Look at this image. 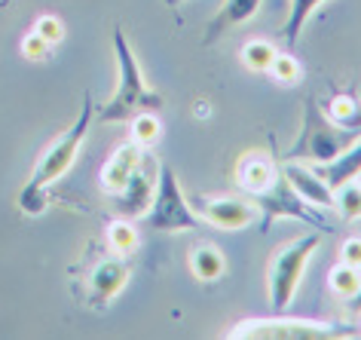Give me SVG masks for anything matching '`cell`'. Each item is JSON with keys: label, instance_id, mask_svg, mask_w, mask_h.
I'll return each mask as SVG.
<instances>
[{"label": "cell", "instance_id": "27", "mask_svg": "<svg viewBox=\"0 0 361 340\" xmlns=\"http://www.w3.org/2000/svg\"><path fill=\"white\" fill-rule=\"evenodd\" d=\"M340 261L352 264V267H361V239L358 236H349L346 243L340 245Z\"/></svg>", "mask_w": 361, "mask_h": 340}, {"label": "cell", "instance_id": "19", "mask_svg": "<svg viewBox=\"0 0 361 340\" xmlns=\"http://www.w3.org/2000/svg\"><path fill=\"white\" fill-rule=\"evenodd\" d=\"M107 245L114 248L116 255H135L138 252V245H141V233H138V227H135L132 221H126V218H114L111 224H107Z\"/></svg>", "mask_w": 361, "mask_h": 340}, {"label": "cell", "instance_id": "11", "mask_svg": "<svg viewBox=\"0 0 361 340\" xmlns=\"http://www.w3.org/2000/svg\"><path fill=\"white\" fill-rule=\"evenodd\" d=\"M141 157H144V147L138 145V141H123V145H116L114 147V154L104 159V166H102V175H98V184H102V190L104 193H116V190H123V184L132 178V172L138 169L141 163Z\"/></svg>", "mask_w": 361, "mask_h": 340}, {"label": "cell", "instance_id": "24", "mask_svg": "<svg viewBox=\"0 0 361 340\" xmlns=\"http://www.w3.org/2000/svg\"><path fill=\"white\" fill-rule=\"evenodd\" d=\"M269 74H273V80L282 86H297L303 80V68H300V61H297L294 52H279L273 68H269Z\"/></svg>", "mask_w": 361, "mask_h": 340}, {"label": "cell", "instance_id": "29", "mask_svg": "<svg viewBox=\"0 0 361 340\" xmlns=\"http://www.w3.org/2000/svg\"><path fill=\"white\" fill-rule=\"evenodd\" d=\"M178 4L180 0H166V6H171V10H178Z\"/></svg>", "mask_w": 361, "mask_h": 340}, {"label": "cell", "instance_id": "14", "mask_svg": "<svg viewBox=\"0 0 361 340\" xmlns=\"http://www.w3.org/2000/svg\"><path fill=\"white\" fill-rule=\"evenodd\" d=\"M312 169L328 181L331 190H337V187L349 184V181H358V175H361V138L355 145H349L340 157H334L331 163H322V166H312Z\"/></svg>", "mask_w": 361, "mask_h": 340}, {"label": "cell", "instance_id": "6", "mask_svg": "<svg viewBox=\"0 0 361 340\" xmlns=\"http://www.w3.org/2000/svg\"><path fill=\"white\" fill-rule=\"evenodd\" d=\"M251 200H255V205H257V227H260V233H269V227H273L279 218L303 221V224H310V227L322 230V233H328V230H331V221L324 218V209L306 202L303 196L291 187V181L285 178L282 169H279L273 181H269L260 193L251 196Z\"/></svg>", "mask_w": 361, "mask_h": 340}, {"label": "cell", "instance_id": "1", "mask_svg": "<svg viewBox=\"0 0 361 340\" xmlns=\"http://www.w3.org/2000/svg\"><path fill=\"white\" fill-rule=\"evenodd\" d=\"M92 120H95L92 92H83V104H80L77 120L71 123V129H65L47 150H43V157L37 159V166H34L31 178L22 184V190H19V209L25 214H34V218H37V214L47 212V205H49V193L47 190L68 172L71 166H74L80 147H83L89 129H92Z\"/></svg>", "mask_w": 361, "mask_h": 340}, {"label": "cell", "instance_id": "13", "mask_svg": "<svg viewBox=\"0 0 361 340\" xmlns=\"http://www.w3.org/2000/svg\"><path fill=\"white\" fill-rule=\"evenodd\" d=\"M260 4H264V0H224V6H221L218 13H214V19L205 25L202 43H205V47H212V43H218L227 31H233V28H239V25L251 22V19L257 16Z\"/></svg>", "mask_w": 361, "mask_h": 340}, {"label": "cell", "instance_id": "7", "mask_svg": "<svg viewBox=\"0 0 361 340\" xmlns=\"http://www.w3.org/2000/svg\"><path fill=\"white\" fill-rule=\"evenodd\" d=\"M141 221L153 233H190V230L202 227V218L193 212L190 200L180 190V181L171 166H159L157 193Z\"/></svg>", "mask_w": 361, "mask_h": 340}, {"label": "cell", "instance_id": "3", "mask_svg": "<svg viewBox=\"0 0 361 340\" xmlns=\"http://www.w3.org/2000/svg\"><path fill=\"white\" fill-rule=\"evenodd\" d=\"M358 138H361V129H343L337 123H331L322 107L315 104V98H306L300 135L285 150V159H300V163H310V166H322V163H331L334 157H340Z\"/></svg>", "mask_w": 361, "mask_h": 340}, {"label": "cell", "instance_id": "26", "mask_svg": "<svg viewBox=\"0 0 361 340\" xmlns=\"http://www.w3.org/2000/svg\"><path fill=\"white\" fill-rule=\"evenodd\" d=\"M34 31H37L49 47H56V43L65 40V22H61L59 16H40V19L34 22Z\"/></svg>", "mask_w": 361, "mask_h": 340}, {"label": "cell", "instance_id": "21", "mask_svg": "<svg viewBox=\"0 0 361 340\" xmlns=\"http://www.w3.org/2000/svg\"><path fill=\"white\" fill-rule=\"evenodd\" d=\"M328 285L337 298L346 300L349 294H355V289L361 285V267H352V264H334L331 273H328Z\"/></svg>", "mask_w": 361, "mask_h": 340}, {"label": "cell", "instance_id": "9", "mask_svg": "<svg viewBox=\"0 0 361 340\" xmlns=\"http://www.w3.org/2000/svg\"><path fill=\"white\" fill-rule=\"evenodd\" d=\"M193 212L205 224L218 230H245L257 224L255 200H239V196H193Z\"/></svg>", "mask_w": 361, "mask_h": 340}, {"label": "cell", "instance_id": "31", "mask_svg": "<svg viewBox=\"0 0 361 340\" xmlns=\"http://www.w3.org/2000/svg\"><path fill=\"white\" fill-rule=\"evenodd\" d=\"M358 184H361V175H358Z\"/></svg>", "mask_w": 361, "mask_h": 340}, {"label": "cell", "instance_id": "17", "mask_svg": "<svg viewBox=\"0 0 361 340\" xmlns=\"http://www.w3.org/2000/svg\"><path fill=\"white\" fill-rule=\"evenodd\" d=\"M324 117L343 129H361V98L355 92H334Z\"/></svg>", "mask_w": 361, "mask_h": 340}, {"label": "cell", "instance_id": "10", "mask_svg": "<svg viewBox=\"0 0 361 340\" xmlns=\"http://www.w3.org/2000/svg\"><path fill=\"white\" fill-rule=\"evenodd\" d=\"M129 276H132V267L123 255H111V257H102L92 270L86 276V300L89 307L95 310H104L116 294H120L126 285H129Z\"/></svg>", "mask_w": 361, "mask_h": 340}, {"label": "cell", "instance_id": "12", "mask_svg": "<svg viewBox=\"0 0 361 340\" xmlns=\"http://www.w3.org/2000/svg\"><path fill=\"white\" fill-rule=\"evenodd\" d=\"M285 178L291 181V187L303 196L310 205H319V209H334V190L328 187V181L315 172L310 163H300V159H285L282 163Z\"/></svg>", "mask_w": 361, "mask_h": 340}, {"label": "cell", "instance_id": "25", "mask_svg": "<svg viewBox=\"0 0 361 340\" xmlns=\"http://www.w3.org/2000/svg\"><path fill=\"white\" fill-rule=\"evenodd\" d=\"M19 52H22L25 59H31V61H43V59H49L52 47H49V43L40 37L37 31L31 28V31H28V34H25V37H22V43H19Z\"/></svg>", "mask_w": 361, "mask_h": 340}, {"label": "cell", "instance_id": "15", "mask_svg": "<svg viewBox=\"0 0 361 340\" xmlns=\"http://www.w3.org/2000/svg\"><path fill=\"white\" fill-rule=\"evenodd\" d=\"M276 172H279L276 159H273V157H260V154H248V157H242V159H239V166H236V178H239V184L245 187V190H248L251 196L264 190V187L276 178Z\"/></svg>", "mask_w": 361, "mask_h": 340}, {"label": "cell", "instance_id": "22", "mask_svg": "<svg viewBox=\"0 0 361 340\" xmlns=\"http://www.w3.org/2000/svg\"><path fill=\"white\" fill-rule=\"evenodd\" d=\"M132 141H138L141 147H153L162 138V123L153 111H144L138 117H132Z\"/></svg>", "mask_w": 361, "mask_h": 340}, {"label": "cell", "instance_id": "2", "mask_svg": "<svg viewBox=\"0 0 361 340\" xmlns=\"http://www.w3.org/2000/svg\"><path fill=\"white\" fill-rule=\"evenodd\" d=\"M111 37H114V56H116V89L95 111V120L98 123H129L132 117H138L144 111L159 114L166 107V98L147 83L126 31L120 25H114Z\"/></svg>", "mask_w": 361, "mask_h": 340}, {"label": "cell", "instance_id": "18", "mask_svg": "<svg viewBox=\"0 0 361 340\" xmlns=\"http://www.w3.org/2000/svg\"><path fill=\"white\" fill-rule=\"evenodd\" d=\"M322 4H324V0H291V4H288V19H285V25H282V40H285L288 52L297 49L303 25L310 22V16L319 10Z\"/></svg>", "mask_w": 361, "mask_h": 340}, {"label": "cell", "instance_id": "30", "mask_svg": "<svg viewBox=\"0 0 361 340\" xmlns=\"http://www.w3.org/2000/svg\"><path fill=\"white\" fill-rule=\"evenodd\" d=\"M13 4V0H0V10H6V6H10Z\"/></svg>", "mask_w": 361, "mask_h": 340}, {"label": "cell", "instance_id": "23", "mask_svg": "<svg viewBox=\"0 0 361 340\" xmlns=\"http://www.w3.org/2000/svg\"><path fill=\"white\" fill-rule=\"evenodd\" d=\"M334 209H337L346 221H358L361 218V184L349 181L334 190Z\"/></svg>", "mask_w": 361, "mask_h": 340}, {"label": "cell", "instance_id": "28", "mask_svg": "<svg viewBox=\"0 0 361 340\" xmlns=\"http://www.w3.org/2000/svg\"><path fill=\"white\" fill-rule=\"evenodd\" d=\"M346 307H349V312L361 316V285L355 289V294H349V298H346Z\"/></svg>", "mask_w": 361, "mask_h": 340}, {"label": "cell", "instance_id": "4", "mask_svg": "<svg viewBox=\"0 0 361 340\" xmlns=\"http://www.w3.org/2000/svg\"><path fill=\"white\" fill-rule=\"evenodd\" d=\"M230 340H340L361 337V328L346 322H319V319H288L285 312H273L269 319H245L233 331Z\"/></svg>", "mask_w": 361, "mask_h": 340}, {"label": "cell", "instance_id": "16", "mask_svg": "<svg viewBox=\"0 0 361 340\" xmlns=\"http://www.w3.org/2000/svg\"><path fill=\"white\" fill-rule=\"evenodd\" d=\"M190 270L200 282H218L224 273H227V261H224L221 248L218 245H196L190 248Z\"/></svg>", "mask_w": 361, "mask_h": 340}, {"label": "cell", "instance_id": "8", "mask_svg": "<svg viewBox=\"0 0 361 340\" xmlns=\"http://www.w3.org/2000/svg\"><path fill=\"white\" fill-rule=\"evenodd\" d=\"M157 178H159V159L150 154V147H144L138 169H135L132 178L123 184V190L114 193L111 209L116 218H126V221L144 218V212H147L153 202V193H157Z\"/></svg>", "mask_w": 361, "mask_h": 340}, {"label": "cell", "instance_id": "20", "mask_svg": "<svg viewBox=\"0 0 361 340\" xmlns=\"http://www.w3.org/2000/svg\"><path fill=\"white\" fill-rule=\"evenodd\" d=\"M276 56H279L276 47L267 40H248L245 47H242V65H245L251 74H269Z\"/></svg>", "mask_w": 361, "mask_h": 340}, {"label": "cell", "instance_id": "5", "mask_svg": "<svg viewBox=\"0 0 361 340\" xmlns=\"http://www.w3.org/2000/svg\"><path fill=\"white\" fill-rule=\"evenodd\" d=\"M319 248H322V230H315V233H303L294 243H285L273 255V264H269V273H267L273 312H285L294 303L297 289H300L303 273H306V264H310V257Z\"/></svg>", "mask_w": 361, "mask_h": 340}]
</instances>
